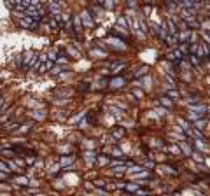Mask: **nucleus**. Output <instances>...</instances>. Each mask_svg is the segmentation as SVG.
<instances>
[]
</instances>
